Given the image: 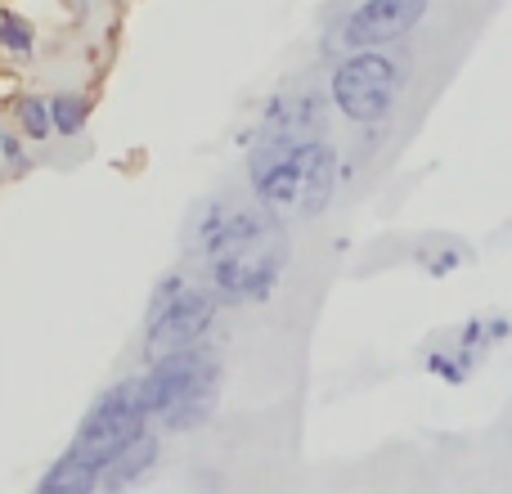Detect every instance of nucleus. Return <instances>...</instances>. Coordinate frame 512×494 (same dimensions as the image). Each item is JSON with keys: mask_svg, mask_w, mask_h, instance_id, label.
Wrapping results in <instances>:
<instances>
[{"mask_svg": "<svg viewBox=\"0 0 512 494\" xmlns=\"http://www.w3.org/2000/svg\"><path fill=\"white\" fill-rule=\"evenodd\" d=\"M90 122V99L81 90H59L50 99V126L63 135V140H77Z\"/></svg>", "mask_w": 512, "mask_h": 494, "instance_id": "nucleus-11", "label": "nucleus"}, {"mask_svg": "<svg viewBox=\"0 0 512 494\" xmlns=\"http://www.w3.org/2000/svg\"><path fill=\"white\" fill-rule=\"evenodd\" d=\"M324 135V99L315 90L297 99H274L261 117V140H288V144H306Z\"/></svg>", "mask_w": 512, "mask_h": 494, "instance_id": "nucleus-8", "label": "nucleus"}, {"mask_svg": "<svg viewBox=\"0 0 512 494\" xmlns=\"http://www.w3.org/2000/svg\"><path fill=\"white\" fill-rule=\"evenodd\" d=\"M144 427H149V409H144V396H140V378H122L117 387H108L104 396L86 409V418H81L68 450H77L81 459H90L104 472V463L113 459L131 436H140Z\"/></svg>", "mask_w": 512, "mask_h": 494, "instance_id": "nucleus-5", "label": "nucleus"}, {"mask_svg": "<svg viewBox=\"0 0 512 494\" xmlns=\"http://www.w3.org/2000/svg\"><path fill=\"white\" fill-rule=\"evenodd\" d=\"M221 301L212 297V288H194L185 283L176 301H171L162 315L144 319V364H158L167 355L185 351V346H198L207 333H212V319Z\"/></svg>", "mask_w": 512, "mask_h": 494, "instance_id": "nucleus-6", "label": "nucleus"}, {"mask_svg": "<svg viewBox=\"0 0 512 494\" xmlns=\"http://www.w3.org/2000/svg\"><path fill=\"white\" fill-rule=\"evenodd\" d=\"M180 292H185V279H180V274H167V279H162L158 288H153V301H149V319H153V315H162V310H167L171 301L180 297Z\"/></svg>", "mask_w": 512, "mask_h": 494, "instance_id": "nucleus-14", "label": "nucleus"}, {"mask_svg": "<svg viewBox=\"0 0 512 494\" xmlns=\"http://www.w3.org/2000/svg\"><path fill=\"white\" fill-rule=\"evenodd\" d=\"M36 494H99V468L77 450H63L36 481Z\"/></svg>", "mask_w": 512, "mask_h": 494, "instance_id": "nucleus-10", "label": "nucleus"}, {"mask_svg": "<svg viewBox=\"0 0 512 494\" xmlns=\"http://www.w3.org/2000/svg\"><path fill=\"white\" fill-rule=\"evenodd\" d=\"M0 153H5V162H9V171H27L32 167V153L23 149V135H0Z\"/></svg>", "mask_w": 512, "mask_h": 494, "instance_id": "nucleus-15", "label": "nucleus"}, {"mask_svg": "<svg viewBox=\"0 0 512 494\" xmlns=\"http://www.w3.org/2000/svg\"><path fill=\"white\" fill-rule=\"evenodd\" d=\"M0 45H5L9 54H32L36 50L32 23H27L23 14H14V9H0Z\"/></svg>", "mask_w": 512, "mask_h": 494, "instance_id": "nucleus-13", "label": "nucleus"}, {"mask_svg": "<svg viewBox=\"0 0 512 494\" xmlns=\"http://www.w3.org/2000/svg\"><path fill=\"white\" fill-rule=\"evenodd\" d=\"M198 256L207 265V288L221 306L265 301L288 265V239L261 203L212 207L198 225Z\"/></svg>", "mask_w": 512, "mask_h": 494, "instance_id": "nucleus-1", "label": "nucleus"}, {"mask_svg": "<svg viewBox=\"0 0 512 494\" xmlns=\"http://www.w3.org/2000/svg\"><path fill=\"white\" fill-rule=\"evenodd\" d=\"M14 117H18V131H23V140L32 144H45L50 140V99H36V95H23L14 104Z\"/></svg>", "mask_w": 512, "mask_h": 494, "instance_id": "nucleus-12", "label": "nucleus"}, {"mask_svg": "<svg viewBox=\"0 0 512 494\" xmlns=\"http://www.w3.org/2000/svg\"><path fill=\"white\" fill-rule=\"evenodd\" d=\"M400 81H405V68H400L391 54L355 50L351 59H342L333 68V86H328V95H333L337 113H342L346 122L373 126L391 113Z\"/></svg>", "mask_w": 512, "mask_h": 494, "instance_id": "nucleus-4", "label": "nucleus"}, {"mask_svg": "<svg viewBox=\"0 0 512 494\" xmlns=\"http://www.w3.org/2000/svg\"><path fill=\"white\" fill-rule=\"evenodd\" d=\"M252 194L274 221H315L337 189V153L324 140H256L248 158Z\"/></svg>", "mask_w": 512, "mask_h": 494, "instance_id": "nucleus-2", "label": "nucleus"}, {"mask_svg": "<svg viewBox=\"0 0 512 494\" xmlns=\"http://www.w3.org/2000/svg\"><path fill=\"white\" fill-rule=\"evenodd\" d=\"M221 373V355L203 342L149 364L140 373V396L144 409H149V423H158L162 432H198L216 409Z\"/></svg>", "mask_w": 512, "mask_h": 494, "instance_id": "nucleus-3", "label": "nucleus"}, {"mask_svg": "<svg viewBox=\"0 0 512 494\" xmlns=\"http://www.w3.org/2000/svg\"><path fill=\"white\" fill-rule=\"evenodd\" d=\"M423 14H427V0H364L342 23V45H351V50H382V45L400 41L405 32H414L423 23Z\"/></svg>", "mask_w": 512, "mask_h": 494, "instance_id": "nucleus-7", "label": "nucleus"}, {"mask_svg": "<svg viewBox=\"0 0 512 494\" xmlns=\"http://www.w3.org/2000/svg\"><path fill=\"white\" fill-rule=\"evenodd\" d=\"M158 459H162V441H158V432H153V427H144L140 436H131V441H126L122 450L104 463V472H99V490H104V494L131 490L135 481H144L153 468H158Z\"/></svg>", "mask_w": 512, "mask_h": 494, "instance_id": "nucleus-9", "label": "nucleus"}]
</instances>
